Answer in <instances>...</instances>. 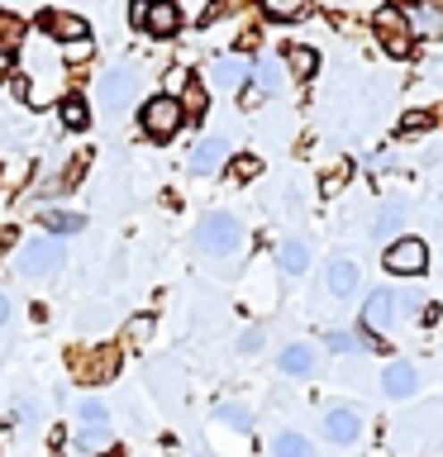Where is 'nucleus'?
<instances>
[{
    "label": "nucleus",
    "mask_w": 443,
    "mask_h": 457,
    "mask_svg": "<svg viewBox=\"0 0 443 457\" xmlns=\"http://www.w3.org/2000/svg\"><path fill=\"white\" fill-rule=\"evenodd\" d=\"M196 248L205 257H234L243 248V224L234 220V214H224V210L205 214L200 228H196Z\"/></svg>",
    "instance_id": "obj_1"
},
{
    "label": "nucleus",
    "mask_w": 443,
    "mask_h": 457,
    "mask_svg": "<svg viewBox=\"0 0 443 457\" xmlns=\"http://www.w3.org/2000/svg\"><path fill=\"white\" fill-rule=\"evenodd\" d=\"M67 367H71V377L86 381V386H105V381H114V371H120V348H114V343L71 348L67 353Z\"/></svg>",
    "instance_id": "obj_2"
},
{
    "label": "nucleus",
    "mask_w": 443,
    "mask_h": 457,
    "mask_svg": "<svg viewBox=\"0 0 443 457\" xmlns=\"http://www.w3.org/2000/svg\"><path fill=\"white\" fill-rule=\"evenodd\" d=\"M134 91H138V77H134V67H110L105 77H100V110L105 114H124L129 105H134Z\"/></svg>",
    "instance_id": "obj_3"
},
{
    "label": "nucleus",
    "mask_w": 443,
    "mask_h": 457,
    "mask_svg": "<svg viewBox=\"0 0 443 457\" xmlns=\"http://www.w3.org/2000/svg\"><path fill=\"white\" fill-rule=\"evenodd\" d=\"M138 120H143V134H148V138H171V134L181 129L186 114H181V105H177V96H153L148 105H143Z\"/></svg>",
    "instance_id": "obj_4"
},
{
    "label": "nucleus",
    "mask_w": 443,
    "mask_h": 457,
    "mask_svg": "<svg viewBox=\"0 0 443 457\" xmlns=\"http://www.w3.org/2000/svg\"><path fill=\"white\" fill-rule=\"evenodd\" d=\"M424 267H429L424 238H396L391 248H386V271H391V277H424Z\"/></svg>",
    "instance_id": "obj_5"
},
{
    "label": "nucleus",
    "mask_w": 443,
    "mask_h": 457,
    "mask_svg": "<svg viewBox=\"0 0 443 457\" xmlns=\"http://www.w3.org/2000/svg\"><path fill=\"white\" fill-rule=\"evenodd\" d=\"M63 262H67V248L57 238H34L20 253V271H24V277H53Z\"/></svg>",
    "instance_id": "obj_6"
},
{
    "label": "nucleus",
    "mask_w": 443,
    "mask_h": 457,
    "mask_svg": "<svg viewBox=\"0 0 443 457\" xmlns=\"http://www.w3.org/2000/svg\"><path fill=\"white\" fill-rule=\"evenodd\" d=\"M377 34H381V48L391 53V57H410V24H405V14H400L396 5H386L377 10Z\"/></svg>",
    "instance_id": "obj_7"
},
{
    "label": "nucleus",
    "mask_w": 443,
    "mask_h": 457,
    "mask_svg": "<svg viewBox=\"0 0 443 457\" xmlns=\"http://www.w3.org/2000/svg\"><path fill=\"white\" fill-rule=\"evenodd\" d=\"M357 434H363V414L353 405H329L324 410V438L329 443H357Z\"/></svg>",
    "instance_id": "obj_8"
},
{
    "label": "nucleus",
    "mask_w": 443,
    "mask_h": 457,
    "mask_svg": "<svg viewBox=\"0 0 443 457\" xmlns=\"http://www.w3.org/2000/svg\"><path fill=\"white\" fill-rule=\"evenodd\" d=\"M357 281H363V267H357L353 257H329V267H324L329 295H334V300H348V295L357 291Z\"/></svg>",
    "instance_id": "obj_9"
},
{
    "label": "nucleus",
    "mask_w": 443,
    "mask_h": 457,
    "mask_svg": "<svg viewBox=\"0 0 443 457\" xmlns=\"http://www.w3.org/2000/svg\"><path fill=\"white\" fill-rule=\"evenodd\" d=\"M396 291H381V286H377V291H372L367 295V305H363V324L372 328V334H386V328H391L396 324Z\"/></svg>",
    "instance_id": "obj_10"
},
{
    "label": "nucleus",
    "mask_w": 443,
    "mask_h": 457,
    "mask_svg": "<svg viewBox=\"0 0 443 457\" xmlns=\"http://www.w3.org/2000/svg\"><path fill=\"white\" fill-rule=\"evenodd\" d=\"M381 391L391 400H410L414 391H420V371H414L410 362H391L381 371Z\"/></svg>",
    "instance_id": "obj_11"
},
{
    "label": "nucleus",
    "mask_w": 443,
    "mask_h": 457,
    "mask_svg": "<svg viewBox=\"0 0 443 457\" xmlns=\"http://www.w3.org/2000/svg\"><path fill=\"white\" fill-rule=\"evenodd\" d=\"M181 24V10L171 5V0H148V20H143V34L153 38H171Z\"/></svg>",
    "instance_id": "obj_12"
},
{
    "label": "nucleus",
    "mask_w": 443,
    "mask_h": 457,
    "mask_svg": "<svg viewBox=\"0 0 443 457\" xmlns=\"http://www.w3.org/2000/svg\"><path fill=\"white\" fill-rule=\"evenodd\" d=\"M48 38H53V43H67V48H77V43L91 38V29H86L81 14H48Z\"/></svg>",
    "instance_id": "obj_13"
},
{
    "label": "nucleus",
    "mask_w": 443,
    "mask_h": 457,
    "mask_svg": "<svg viewBox=\"0 0 443 457\" xmlns=\"http://www.w3.org/2000/svg\"><path fill=\"white\" fill-rule=\"evenodd\" d=\"M243 81H248V62L243 57H214V67H210L214 91H238Z\"/></svg>",
    "instance_id": "obj_14"
},
{
    "label": "nucleus",
    "mask_w": 443,
    "mask_h": 457,
    "mask_svg": "<svg viewBox=\"0 0 443 457\" xmlns=\"http://www.w3.org/2000/svg\"><path fill=\"white\" fill-rule=\"evenodd\" d=\"M224 157H229V143H224V138H205V143L191 153V171H196V177H210V171L224 167Z\"/></svg>",
    "instance_id": "obj_15"
},
{
    "label": "nucleus",
    "mask_w": 443,
    "mask_h": 457,
    "mask_svg": "<svg viewBox=\"0 0 443 457\" xmlns=\"http://www.w3.org/2000/svg\"><path fill=\"white\" fill-rule=\"evenodd\" d=\"M405 220H410V205H405V200H386V205L377 210V220H372V234H377V238H391L396 228H405Z\"/></svg>",
    "instance_id": "obj_16"
},
{
    "label": "nucleus",
    "mask_w": 443,
    "mask_h": 457,
    "mask_svg": "<svg viewBox=\"0 0 443 457\" xmlns=\"http://www.w3.org/2000/svg\"><path fill=\"white\" fill-rule=\"evenodd\" d=\"M281 371L286 377H314V348H305V343H286L281 348Z\"/></svg>",
    "instance_id": "obj_17"
},
{
    "label": "nucleus",
    "mask_w": 443,
    "mask_h": 457,
    "mask_svg": "<svg viewBox=\"0 0 443 457\" xmlns=\"http://www.w3.org/2000/svg\"><path fill=\"white\" fill-rule=\"evenodd\" d=\"M277 267L286 271V277H305V267H310V248L300 238H286L281 243V253H277Z\"/></svg>",
    "instance_id": "obj_18"
},
{
    "label": "nucleus",
    "mask_w": 443,
    "mask_h": 457,
    "mask_svg": "<svg viewBox=\"0 0 443 457\" xmlns=\"http://www.w3.org/2000/svg\"><path fill=\"white\" fill-rule=\"evenodd\" d=\"M272 457H314V443L305 434H296V428H281L272 438Z\"/></svg>",
    "instance_id": "obj_19"
},
{
    "label": "nucleus",
    "mask_w": 443,
    "mask_h": 457,
    "mask_svg": "<svg viewBox=\"0 0 443 457\" xmlns=\"http://www.w3.org/2000/svg\"><path fill=\"white\" fill-rule=\"evenodd\" d=\"M105 448H110V428H77V438H71V457H91Z\"/></svg>",
    "instance_id": "obj_20"
},
{
    "label": "nucleus",
    "mask_w": 443,
    "mask_h": 457,
    "mask_svg": "<svg viewBox=\"0 0 443 457\" xmlns=\"http://www.w3.org/2000/svg\"><path fill=\"white\" fill-rule=\"evenodd\" d=\"M57 120H63L67 129H86L91 124V105H86L81 96H63L57 100Z\"/></svg>",
    "instance_id": "obj_21"
},
{
    "label": "nucleus",
    "mask_w": 443,
    "mask_h": 457,
    "mask_svg": "<svg viewBox=\"0 0 443 457\" xmlns=\"http://www.w3.org/2000/svg\"><path fill=\"white\" fill-rule=\"evenodd\" d=\"M248 71H253V81L263 86L267 96L281 91V57H257V67H248Z\"/></svg>",
    "instance_id": "obj_22"
},
{
    "label": "nucleus",
    "mask_w": 443,
    "mask_h": 457,
    "mask_svg": "<svg viewBox=\"0 0 443 457\" xmlns=\"http://www.w3.org/2000/svg\"><path fill=\"white\" fill-rule=\"evenodd\" d=\"M286 67H291L296 77H310V71L320 67V53L305 48V43H296V48H286Z\"/></svg>",
    "instance_id": "obj_23"
},
{
    "label": "nucleus",
    "mask_w": 443,
    "mask_h": 457,
    "mask_svg": "<svg viewBox=\"0 0 443 457\" xmlns=\"http://www.w3.org/2000/svg\"><path fill=\"white\" fill-rule=\"evenodd\" d=\"M267 20H300V14H310V0H263Z\"/></svg>",
    "instance_id": "obj_24"
},
{
    "label": "nucleus",
    "mask_w": 443,
    "mask_h": 457,
    "mask_svg": "<svg viewBox=\"0 0 443 457\" xmlns=\"http://www.w3.org/2000/svg\"><path fill=\"white\" fill-rule=\"evenodd\" d=\"M77 428H110V410L100 400H81L77 410Z\"/></svg>",
    "instance_id": "obj_25"
},
{
    "label": "nucleus",
    "mask_w": 443,
    "mask_h": 457,
    "mask_svg": "<svg viewBox=\"0 0 443 457\" xmlns=\"http://www.w3.org/2000/svg\"><path fill=\"white\" fill-rule=\"evenodd\" d=\"M214 420L229 424V428H253V414L238 405V400H224V405H214Z\"/></svg>",
    "instance_id": "obj_26"
},
{
    "label": "nucleus",
    "mask_w": 443,
    "mask_h": 457,
    "mask_svg": "<svg viewBox=\"0 0 443 457\" xmlns=\"http://www.w3.org/2000/svg\"><path fill=\"white\" fill-rule=\"evenodd\" d=\"M414 29H420V34H439L443 29V14H439L434 0H420V5H414Z\"/></svg>",
    "instance_id": "obj_27"
},
{
    "label": "nucleus",
    "mask_w": 443,
    "mask_h": 457,
    "mask_svg": "<svg viewBox=\"0 0 443 457\" xmlns=\"http://www.w3.org/2000/svg\"><path fill=\"white\" fill-rule=\"evenodd\" d=\"M177 105H181V114H191V120H200V114H205V105H210V96H205V86H186V91H181V100H177Z\"/></svg>",
    "instance_id": "obj_28"
},
{
    "label": "nucleus",
    "mask_w": 443,
    "mask_h": 457,
    "mask_svg": "<svg viewBox=\"0 0 443 457\" xmlns=\"http://www.w3.org/2000/svg\"><path fill=\"white\" fill-rule=\"evenodd\" d=\"M43 224H48L53 234H77V228H86L81 214H67V210H48V214H43Z\"/></svg>",
    "instance_id": "obj_29"
},
{
    "label": "nucleus",
    "mask_w": 443,
    "mask_h": 457,
    "mask_svg": "<svg viewBox=\"0 0 443 457\" xmlns=\"http://www.w3.org/2000/svg\"><path fill=\"white\" fill-rule=\"evenodd\" d=\"M148 338H153V314H134V320L124 324V343H138L143 348Z\"/></svg>",
    "instance_id": "obj_30"
},
{
    "label": "nucleus",
    "mask_w": 443,
    "mask_h": 457,
    "mask_svg": "<svg viewBox=\"0 0 443 457\" xmlns=\"http://www.w3.org/2000/svg\"><path fill=\"white\" fill-rule=\"evenodd\" d=\"M229 171H234V181H253L257 171H263V157L243 153V157H234V167H229Z\"/></svg>",
    "instance_id": "obj_31"
},
{
    "label": "nucleus",
    "mask_w": 443,
    "mask_h": 457,
    "mask_svg": "<svg viewBox=\"0 0 443 457\" xmlns=\"http://www.w3.org/2000/svg\"><path fill=\"white\" fill-rule=\"evenodd\" d=\"M24 38V24L14 20V14H0V48H10V43Z\"/></svg>",
    "instance_id": "obj_32"
},
{
    "label": "nucleus",
    "mask_w": 443,
    "mask_h": 457,
    "mask_svg": "<svg viewBox=\"0 0 443 457\" xmlns=\"http://www.w3.org/2000/svg\"><path fill=\"white\" fill-rule=\"evenodd\" d=\"M324 343H329V353H353V348H363V343H357L353 334H343V328H334Z\"/></svg>",
    "instance_id": "obj_33"
},
{
    "label": "nucleus",
    "mask_w": 443,
    "mask_h": 457,
    "mask_svg": "<svg viewBox=\"0 0 443 457\" xmlns=\"http://www.w3.org/2000/svg\"><path fill=\"white\" fill-rule=\"evenodd\" d=\"M257 348H263V328H248V334H243V343H238V353H243V357H253Z\"/></svg>",
    "instance_id": "obj_34"
},
{
    "label": "nucleus",
    "mask_w": 443,
    "mask_h": 457,
    "mask_svg": "<svg viewBox=\"0 0 443 457\" xmlns=\"http://www.w3.org/2000/svg\"><path fill=\"white\" fill-rule=\"evenodd\" d=\"M400 129H405V134H414V129H429V114H424V110H410L405 120H400Z\"/></svg>",
    "instance_id": "obj_35"
},
{
    "label": "nucleus",
    "mask_w": 443,
    "mask_h": 457,
    "mask_svg": "<svg viewBox=\"0 0 443 457\" xmlns=\"http://www.w3.org/2000/svg\"><path fill=\"white\" fill-rule=\"evenodd\" d=\"M129 20H134V29H143V20H148V0H134V10H129Z\"/></svg>",
    "instance_id": "obj_36"
},
{
    "label": "nucleus",
    "mask_w": 443,
    "mask_h": 457,
    "mask_svg": "<svg viewBox=\"0 0 443 457\" xmlns=\"http://www.w3.org/2000/svg\"><path fill=\"white\" fill-rule=\"evenodd\" d=\"M5 320H10V295L0 291V328H5Z\"/></svg>",
    "instance_id": "obj_37"
},
{
    "label": "nucleus",
    "mask_w": 443,
    "mask_h": 457,
    "mask_svg": "<svg viewBox=\"0 0 443 457\" xmlns=\"http://www.w3.org/2000/svg\"><path fill=\"white\" fill-rule=\"evenodd\" d=\"M5 243H10V228H0V253H5Z\"/></svg>",
    "instance_id": "obj_38"
},
{
    "label": "nucleus",
    "mask_w": 443,
    "mask_h": 457,
    "mask_svg": "<svg viewBox=\"0 0 443 457\" xmlns=\"http://www.w3.org/2000/svg\"><path fill=\"white\" fill-rule=\"evenodd\" d=\"M5 67H10V53H5V48H0V71H5Z\"/></svg>",
    "instance_id": "obj_39"
},
{
    "label": "nucleus",
    "mask_w": 443,
    "mask_h": 457,
    "mask_svg": "<svg viewBox=\"0 0 443 457\" xmlns=\"http://www.w3.org/2000/svg\"><path fill=\"white\" fill-rule=\"evenodd\" d=\"M405 5H420V0H405Z\"/></svg>",
    "instance_id": "obj_40"
}]
</instances>
